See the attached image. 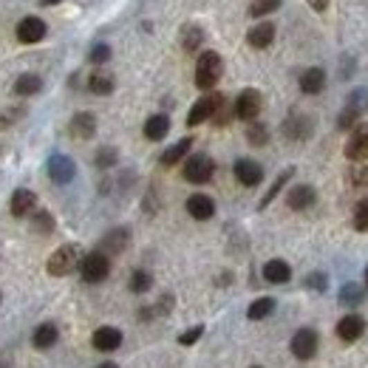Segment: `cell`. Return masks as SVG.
<instances>
[{"instance_id":"7bdbcfd3","label":"cell","mask_w":368,"mask_h":368,"mask_svg":"<svg viewBox=\"0 0 368 368\" xmlns=\"http://www.w3.org/2000/svg\"><path fill=\"white\" fill-rule=\"evenodd\" d=\"M306 286H309V289H318V292H326V275L323 272H312V275H306V281H303Z\"/></svg>"},{"instance_id":"d6a6232c","label":"cell","mask_w":368,"mask_h":368,"mask_svg":"<svg viewBox=\"0 0 368 368\" xmlns=\"http://www.w3.org/2000/svg\"><path fill=\"white\" fill-rule=\"evenodd\" d=\"M247 142H250L252 147L269 145V128L264 125V122H250V125H247Z\"/></svg>"},{"instance_id":"836d02e7","label":"cell","mask_w":368,"mask_h":368,"mask_svg":"<svg viewBox=\"0 0 368 368\" xmlns=\"http://www.w3.org/2000/svg\"><path fill=\"white\" fill-rule=\"evenodd\" d=\"M365 300V289L360 286V284H346L343 289H340V303H346V306H360Z\"/></svg>"},{"instance_id":"2e32d148","label":"cell","mask_w":368,"mask_h":368,"mask_svg":"<svg viewBox=\"0 0 368 368\" xmlns=\"http://www.w3.org/2000/svg\"><path fill=\"white\" fill-rule=\"evenodd\" d=\"M334 331H337V337H340L343 343H354V340H360V337L365 334V320L360 315H346V318L337 320Z\"/></svg>"},{"instance_id":"ffe728a7","label":"cell","mask_w":368,"mask_h":368,"mask_svg":"<svg viewBox=\"0 0 368 368\" xmlns=\"http://www.w3.org/2000/svg\"><path fill=\"white\" fill-rule=\"evenodd\" d=\"M128 241H131V232H128L125 227H116V230H111V232L100 241V252H105L108 258H111V255H119V252H125Z\"/></svg>"},{"instance_id":"4dcf8cb0","label":"cell","mask_w":368,"mask_h":368,"mask_svg":"<svg viewBox=\"0 0 368 368\" xmlns=\"http://www.w3.org/2000/svg\"><path fill=\"white\" fill-rule=\"evenodd\" d=\"M201 43H204V32L199 26H184V32H181V48L187 51V54H193V51H199L201 48Z\"/></svg>"},{"instance_id":"d6986e66","label":"cell","mask_w":368,"mask_h":368,"mask_svg":"<svg viewBox=\"0 0 368 368\" xmlns=\"http://www.w3.org/2000/svg\"><path fill=\"white\" fill-rule=\"evenodd\" d=\"M68 131H71L74 139H91V136L97 134V116L91 113V111H80V113H74Z\"/></svg>"},{"instance_id":"bcb514c9","label":"cell","mask_w":368,"mask_h":368,"mask_svg":"<svg viewBox=\"0 0 368 368\" xmlns=\"http://www.w3.org/2000/svg\"><path fill=\"white\" fill-rule=\"evenodd\" d=\"M97 368H119V365H116V362H111V360H105V362H100Z\"/></svg>"},{"instance_id":"7402d4cb","label":"cell","mask_w":368,"mask_h":368,"mask_svg":"<svg viewBox=\"0 0 368 368\" xmlns=\"http://www.w3.org/2000/svg\"><path fill=\"white\" fill-rule=\"evenodd\" d=\"M264 281L269 284H289L292 281V266L284 261V258H272L264 264Z\"/></svg>"},{"instance_id":"ac0fdd59","label":"cell","mask_w":368,"mask_h":368,"mask_svg":"<svg viewBox=\"0 0 368 368\" xmlns=\"http://www.w3.org/2000/svg\"><path fill=\"white\" fill-rule=\"evenodd\" d=\"M318 201V190L312 187V184H297V187H292L289 193H286V204H289V210H309L312 204Z\"/></svg>"},{"instance_id":"c3c4849f","label":"cell","mask_w":368,"mask_h":368,"mask_svg":"<svg viewBox=\"0 0 368 368\" xmlns=\"http://www.w3.org/2000/svg\"><path fill=\"white\" fill-rule=\"evenodd\" d=\"M365 289H368V266H365Z\"/></svg>"},{"instance_id":"f546056e","label":"cell","mask_w":368,"mask_h":368,"mask_svg":"<svg viewBox=\"0 0 368 368\" xmlns=\"http://www.w3.org/2000/svg\"><path fill=\"white\" fill-rule=\"evenodd\" d=\"M275 306H278V300H275V297H258V300L250 303L247 318L250 320H264V318H269L275 312Z\"/></svg>"},{"instance_id":"603a6c76","label":"cell","mask_w":368,"mask_h":368,"mask_svg":"<svg viewBox=\"0 0 368 368\" xmlns=\"http://www.w3.org/2000/svg\"><path fill=\"white\" fill-rule=\"evenodd\" d=\"M167 134H170V116H167V113H153V116L145 122V139L162 142Z\"/></svg>"},{"instance_id":"b9f144b4","label":"cell","mask_w":368,"mask_h":368,"mask_svg":"<svg viewBox=\"0 0 368 368\" xmlns=\"http://www.w3.org/2000/svg\"><path fill=\"white\" fill-rule=\"evenodd\" d=\"M201 334H204V326H193V329H187L184 334H178V343L181 346H193V343L201 340Z\"/></svg>"},{"instance_id":"5b68a950","label":"cell","mask_w":368,"mask_h":368,"mask_svg":"<svg viewBox=\"0 0 368 368\" xmlns=\"http://www.w3.org/2000/svg\"><path fill=\"white\" fill-rule=\"evenodd\" d=\"M212 173H216V162H212L207 153H193V156H187V162H184V167H181V176L187 178L190 184H207L212 178Z\"/></svg>"},{"instance_id":"e575fe53","label":"cell","mask_w":368,"mask_h":368,"mask_svg":"<svg viewBox=\"0 0 368 368\" xmlns=\"http://www.w3.org/2000/svg\"><path fill=\"white\" fill-rule=\"evenodd\" d=\"M349 184H351V187H357V190L368 187V165L354 162V165L349 167Z\"/></svg>"},{"instance_id":"f35d334b","label":"cell","mask_w":368,"mask_h":368,"mask_svg":"<svg viewBox=\"0 0 368 368\" xmlns=\"http://www.w3.org/2000/svg\"><path fill=\"white\" fill-rule=\"evenodd\" d=\"M111 46L108 43H97L94 48H91V54H88V59H91V63H94V66H102V63H108V59H111Z\"/></svg>"},{"instance_id":"5bb4252c","label":"cell","mask_w":368,"mask_h":368,"mask_svg":"<svg viewBox=\"0 0 368 368\" xmlns=\"http://www.w3.org/2000/svg\"><path fill=\"white\" fill-rule=\"evenodd\" d=\"M91 346L97 351H116L122 346V331L116 326H100L94 334H91Z\"/></svg>"},{"instance_id":"8992f818","label":"cell","mask_w":368,"mask_h":368,"mask_svg":"<svg viewBox=\"0 0 368 368\" xmlns=\"http://www.w3.org/2000/svg\"><path fill=\"white\" fill-rule=\"evenodd\" d=\"M261 108H264V97H261V91H255V88H243L241 94L235 97V102H232L235 119H243V122H255Z\"/></svg>"},{"instance_id":"277c9868","label":"cell","mask_w":368,"mask_h":368,"mask_svg":"<svg viewBox=\"0 0 368 368\" xmlns=\"http://www.w3.org/2000/svg\"><path fill=\"white\" fill-rule=\"evenodd\" d=\"M80 275L85 284H102L108 275H111V258L100 250L94 252H85L82 261H80Z\"/></svg>"},{"instance_id":"cb8c5ba5","label":"cell","mask_w":368,"mask_h":368,"mask_svg":"<svg viewBox=\"0 0 368 368\" xmlns=\"http://www.w3.org/2000/svg\"><path fill=\"white\" fill-rule=\"evenodd\" d=\"M190 147H193V139H190V136L178 139L176 145H170V147L162 153V156H159V165H162V167H173V165H178V162L190 153Z\"/></svg>"},{"instance_id":"d590c367","label":"cell","mask_w":368,"mask_h":368,"mask_svg":"<svg viewBox=\"0 0 368 368\" xmlns=\"http://www.w3.org/2000/svg\"><path fill=\"white\" fill-rule=\"evenodd\" d=\"M351 227L357 232H365L368 230V199H360L354 204V216H351Z\"/></svg>"},{"instance_id":"7c38bea8","label":"cell","mask_w":368,"mask_h":368,"mask_svg":"<svg viewBox=\"0 0 368 368\" xmlns=\"http://www.w3.org/2000/svg\"><path fill=\"white\" fill-rule=\"evenodd\" d=\"M232 173L238 178V184H243V187H258V184L264 181V167L255 159H238L232 165Z\"/></svg>"},{"instance_id":"7a4b0ae2","label":"cell","mask_w":368,"mask_h":368,"mask_svg":"<svg viewBox=\"0 0 368 368\" xmlns=\"http://www.w3.org/2000/svg\"><path fill=\"white\" fill-rule=\"evenodd\" d=\"M365 111H368V88H354L346 97L340 113H337V131H354Z\"/></svg>"},{"instance_id":"681fc988","label":"cell","mask_w":368,"mask_h":368,"mask_svg":"<svg viewBox=\"0 0 368 368\" xmlns=\"http://www.w3.org/2000/svg\"><path fill=\"white\" fill-rule=\"evenodd\" d=\"M252 368H261V365H252Z\"/></svg>"},{"instance_id":"8fae6325","label":"cell","mask_w":368,"mask_h":368,"mask_svg":"<svg viewBox=\"0 0 368 368\" xmlns=\"http://www.w3.org/2000/svg\"><path fill=\"white\" fill-rule=\"evenodd\" d=\"M346 159L349 162H365L368 159V122H360V125L351 131V136L346 142Z\"/></svg>"},{"instance_id":"9a60e30c","label":"cell","mask_w":368,"mask_h":368,"mask_svg":"<svg viewBox=\"0 0 368 368\" xmlns=\"http://www.w3.org/2000/svg\"><path fill=\"white\" fill-rule=\"evenodd\" d=\"M35 207H37V196H35L32 190H26V187L15 190V193H12V199H9V212H12L15 219H26V216H32Z\"/></svg>"},{"instance_id":"8d00e7d4","label":"cell","mask_w":368,"mask_h":368,"mask_svg":"<svg viewBox=\"0 0 368 368\" xmlns=\"http://www.w3.org/2000/svg\"><path fill=\"white\" fill-rule=\"evenodd\" d=\"M32 230L40 232V235H51V232H54V219H51V212L37 210V212H35V221H32Z\"/></svg>"},{"instance_id":"d4e9b609","label":"cell","mask_w":368,"mask_h":368,"mask_svg":"<svg viewBox=\"0 0 368 368\" xmlns=\"http://www.w3.org/2000/svg\"><path fill=\"white\" fill-rule=\"evenodd\" d=\"M272 40H275V26L272 23H258L247 32V43L252 48H269Z\"/></svg>"},{"instance_id":"f6af8a7d","label":"cell","mask_w":368,"mask_h":368,"mask_svg":"<svg viewBox=\"0 0 368 368\" xmlns=\"http://www.w3.org/2000/svg\"><path fill=\"white\" fill-rule=\"evenodd\" d=\"M306 3H309V6H312L318 15H323V12L329 9V3H331V0H306Z\"/></svg>"},{"instance_id":"ba28073f","label":"cell","mask_w":368,"mask_h":368,"mask_svg":"<svg viewBox=\"0 0 368 368\" xmlns=\"http://www.w3.org/2000/svg\"><path fill=\"white\" fill-rule=\"evenodd\" d=\"M224 100H227L224 94H207V97L196 100L193 108H190V113H187V125H190V128H199L201 122H210L212 113L219 111V105H221Z\"/></svg>"},{"instance_id":"3957f363","label":"cell","mask_w":368,"mask_h":368,"mask_svg":"<svg viewBox=\"0 0 368 368\" xmlns=\"http://www.w3.org/2000/svg\"><path fill=\"white\" fill-rule=\"evenodd\" d=\"M224 74V59L219 51H201L196 59V85L201 91H212Z\"/></svg>"},{"instance_id":"f1b7e54d","label":"cell","mask_w":368,"mask_h":368,"mask_svg":"<svg viewBox=\"0 0 368 368\" xmlns=\"http://www.w3.org/2000/svg\"><path fill=\"white\" fill-rule=\"evenodd\" d=\"M113 85H116L113 77L105 74V71H97V74L88 77V91H91V94H97V97H108L113 91Z\"/></svg>"},{"instance_id":"ab89813d","label":"cell","mask_w":368,"mask_h":368,"mask_svg":"<svg viewBox=\"0 0 368 368\" xmlns=\"http://www.w3.org/2000/svg\"><path fill=\"white\" fill-rule=\"evenodd\" d=\"M232 116H235V113H232L230 102L224 100V102L219 105V111L212 113V119H210V122H212V125H219V128H224V125H230V119H232Z\"/></svg>"},{"instance_id":"4fadbf2b","label":"cell","mask_w":368,"mask_h":368,"mask_svg":"<svg viewBox=\"0 0 368 368\" xmlns=\"http://www.w3.org/2000/svg\"><path fill=\"white\" fill-rule=\"evenodd\" d=\"M312 131H315V122H312V116H306V113H292V116L284 122V134H286V139H295V142L309 139Z\"/></svg>"},{"instance_id":"7dc6e473","label":"cell","mask_w":368,"mask_h":368,"mask_svg":"<svg viewBox=\"0 0 368 368\" xmlns=\"http://www.w3.org/2000/svg\"><path fill=\"white\" fill-rule=\"evenodd\" d=\"M0 368H9V360H0Z\"/></svg>"},{"instance_id":"44dd1931","label":"cell","mask_w":368,"mask_h":368,"mask_svg":"<svg viewBox=\"0 0 368 368\" xmlns=\"http://www.w3.org/2000/svg\"><path fill=\"white\" fill-rule=\"evenodd\" d=\"M297 85H300V91L306 97H315V94H320V91L326 88V71L323 68H306L303 74H300V80H297Z\"/></svg>"},{"instance_id":"74e56055","label":"cell","mask_w":368,"mask_h":368,"mask_svg":"<svg viewBox=\"0 0 368 368\" xmlns=\"http://www.w3.org/2000/svg\"><path fill=\"white\" fill-rule=\"evenodd\" d=\"M275 9H281V0H255L250 15L252 17H264V15H272Z\"/></svg>"},{"instance_id":"30bf717a","label":"cell","mask_w":368,"mask_h":368,"mask_svg":"<svg viewBox=\"0 0 368 368\" xmlns=\"http://www.w3.org/2000/svg\"><path fill=\"white\" fill-rule=\"evenodd\" d=\"M15 35H17V40H20V43L35 46V43H40V40L48 35V26H46V20H43V17L28 15V17H23V20L17 23Z\"/></svg>"},{"instance_id":"6da1fadb","label":"cell","mask_w":368,"mask_h":368,"mask_svg":"<svg viewBox=\"0 0 368 368\" xmlns=\"http://www.w3.org/2000/svg\"><path fill=\"white\" fill-rule=\"evenodd\" d=\"M82 247L80 243H63V247H57L48 261H46V269L51 278H66V275H71L74 269H80V261H82Z\"/></svg>"},{"instance_id":"9c48e42d","label":"cell","mask_w":368,"mask_h":368,"mask_svg":"<svg viewBox=\"0 0 368 368\" xmlns=\"http://www.w3.org/2000/svg\"><path fill=\"white\" fill-rule=\"evenodd\" d=\"M46 170H48V178L54 184H71L74 176H77V165H74L71 156H66V153H54V156H48Z\"/></svg>"},{"instance_id":"e0dca14e","label":"cell","mask_w":368,"mask_h":368,"mask_svg":"<svg viewBox=\"0 0 368 368\" xmlns=\"http://www.w3.org/2000/svg\"><path fill=\"white\" fill-rule=\"evenodd\" d=\"M184 207H187L190 219H196V221H210L212 216H216V201H212L210 196H204V193H193Z\"/></svg>"},{"instance_id":"83f0119b","label":"cell","mask_w":368,"mask_h":368,"mask_svg":"<svg viewBox=\"0 0 368 368\" xmlns=\"http://www.w3.org/2000/svg\"><path fill=\"white\" fill-rule=\"evenodd\" d=\"M40 88H43V80L37 74H20L15 80V94L17 97H35Z\"/></svg>"},{"instance_id":"f907efd6","label":"cell","mask_w":368,"mask_h":368,"mask_svg":"<svg viewBox=\"0 0 368 368\" xmlns=\"http://www.w3.org/2000/svg\"><path fill=\"white\" fill-rule=\"evenodd\" d=\"M0 300H3V295H0Z\"/></svg>"},{"instance_id":"60d3db41","label":"cell","mask_w":368,"mask_h":368,"mask_svg":"<svg viewBox=\"0 0 368 368\" xmlns=\"http://www.w3.org/2000/svg\"><path fill=\"white\" fill-rule=\"evenodd\" d=\"M116 159H119V156H116L113 147H102V150L97 153V167H100V170H108V167L116 165Z\"/></svg>"},{"instance_id":"1f68e13d","label":"cell","mask_w":368,"mask_h":368,"mask_svg":"<svg viewBox=\"0 0 368 368\" xmlns=\"http://www.w3.org/2000/svg\"><path fill=\"white\" fill-rule=\"evenodd\" d=\"M128 286H131V292H134V295H145V292L153 286V275H150L147 269H134V272H131Z\"/></svg>"},{"instance_id":"484cf974","label":"cell","mask_w":368,"mask_h":368,"mask_svg":"<svg viewBox=\"0 0 368 368\" xmlns=\"http://www.w3.org/2000/svg\"><path fill=\"white\" fill-rule=\"evenodd\" d=\"M57 340H59V329L54 323H40L32 334L35 349H51V346H57Z\"/></svg>"},{"instance_id":"52a82bcc","label":"cell","mask_w":368,"mask_h":368,"mask_svg":"<svg viewBox=\"0 0 368 368\" xmlns=\"http://www.w3.org/2000/svg\"><path fill=\"white\" fill-rule=\"evenodd\" d=\"M289 349H292V354L297 357V360H312L315 354H318V349H320V337H318V331L315 329H297L295 331V337H292V343H289Z\"/></svg>"},{"instance_id":"ee69618b","label":"cell","mask_w":368,"mask_h":368,"mask_svg":"<svg viewBox=\"0 0 368 368\" xmlns=\"http://www.w3.org/2000/svg\"><path fill=\"white\" fill-rule=\"evenodd\" d=\"M26 111L23 108H17V111H6L3 116H0V131H3V128H9V125H15V119H20Z\"/></svg>"},{"instance_id":"4316f807","label":"cell","mask_w":368,"mask_h":368,"mask_svg":"<svg viewBox=\"0 0 368 368\" xmlns=\"http://www.w3.org/2000/svg\"><path fill=\"white\" fill-rule=\"evenodd\" d=\"M292 176H295V167H286L284 173H278V178L272 181V187L266 190V196L258 201V210H266V207H269L275 199H278V196H281V190H284L286 184H289V178H292Z\"/></svg>"}]
</instances>
